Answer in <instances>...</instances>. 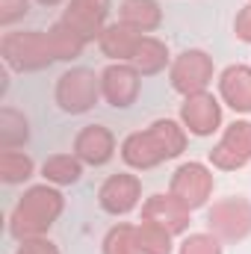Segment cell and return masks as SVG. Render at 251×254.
Here are the masks:
<instances>
[{
    "label": "cell",
    "mask_w": 251,
    "mask_h": 254,
    "mask_svg": "<svg viewBox=\"0 0 251 254\" xmlns=\"http://www.w3.org/2000/svg\"><path fill=\"white\" fill-rule=\"evenodd\" d=\"M187 151V127L175 119H157L151 127L130 133L122 142V160L136 172L157 169Z\"/></svg>",
    "instance_id": "obj_1"
},
{
    "label": "cell",
    "mask_w": 251,
    "mask_h": 254,
    "mask_svg": "<svg viewBox=\"0 0 251 254\" xmlns=\"http://www.w3.org/2000/svg\"><path fill=\"white\" fill-rule=\"evenodd\" d=\"M65 210V195L54 184H39L24 190L9 213V234L21 243L30 237H45Z\"/></svg>",
    "instance_id": "obj_2"
},
{
    "label": "cell",
    "mask_w": 251,
    "mask_h": 254,
    "mask_svg": "<svg viewBox=\"0 0 251 254\" xmlns=\"http://www.w3.org/2000/svg\"><path fill=\"white\" fill-rule=\"evenodd\" d=\"M0 57L6 68L18 71V74H30V71H45L57 63L48 45V33L42 30H15L6 33L0 42Z\"/></svg>",
    "instance_id": "obj_3"
},
{
    "label": "cell",
    "mask_w": 251,
    "mask_h": 254,
    "mask_svg": "<svg viewBox=\"0 0 251 254\" xmlns=\"http://www.w3.org/2000/svg\"><path fill=\"white\" fill-rule=\"evenodd\" d=\"M57 107L68 116H83L89 110H95V104L104 98L101 95V74H95L92 68H68L57 80Z\"/></svg>",
    "instance_id": "obj_4"
},
{
    "label": "cell",
    "mask_w": 251,
    "mask_h": 254,
    "mask_svg": "<svg viewBox=\"0 0 251 254\" xmlns=\"http://www.w3.org/2000/svg\"><path fill=\"white\" fill-rule=\"evenodd\" d=\"M207 231L222 243H243L251 234V201L243 195L213 201V207L207 210Z\"/></svg>",
    "instance_id": "obj_5"
},
{
    "label": "cell",
    "mask_w": 251,
    "mask_h": 254,
    "mask_svg": "<svg viewBox=\"0 0 251 254\" xmlns=\"http://www.w3.org/2000/svg\"><path fill=\"white\" fill-rule=\"evenodd\" d=\"M216 190V178H213V169L204 166V163H181L169 181V192L187 207V210H201L207 207V201L213 198Z\"/></svg>",
    "instance_id": "obj_6"
},
{
    "label": "cell",
    "mask_w": 251,
    "mask_h": 254,
    "mask_svg": "<svg viewBox=\"0 0 251 254\" xmlns=\"http://www.w3.org/2000/svg\"><path fill=\"white\" fill-rule=\"evenodd\" d=\"M213 74H216V65L213 57L207 51H198V48H189L184 54H178L172 60L169 68V80H172V89L178 95H198V92H207V86L213 83Z\"/></svg>",
    "instance_id": "obj_7"
},
{
    "label": "cell",
    "mask_w": 251,
    "mask_h": 254,
    "mask_svg": "<svg viewBox=\"0 0 251 254\" xmlns=\"http://www.w3.org/2000/svg\"><path fill=\"white\" fill-rule=\"evenodd\" d=\"M210 166L219 172H237L246 169L251 163V122L249 119H237L222 130V139L213 145V151L207 154Z\"/></svg>",
    "instance_id": "obj_8"
},
{
    "label": "cell",
    "mask_w": 251,
    "mask_h": 254,
    "mask_svg": "<svg viewBox=\"0 0 251 254\" xmlns=\"http://www.w3.org/2000/svg\"><path fill=\"white\" fill-rule=\"evenodd\" d=\"M142 89V74L133 63H110L101 71V95L113 110H127L136 104Z\"/></svg>",
    "instance_id": "obj_9"
},
{
    "label": "cell",
    "mask_w": 251,
    "mask_h": 254,
    "mask_svg": "<svg viewBox=\"0 0 251 254\" xmlns=\"http://www.w3.org/2000/svg\"><path fill=\"white\" fill-rule=\"evenodd\" d=\"M181 125L192 136H213L222 127V101L213 98L210 92L187 95L181 104Z\"/></svg>",
    "instance_id": "obj_10"
},
{
    "label": "cell",
    "mask_w": 251,
    "mask_h": 254,
    "mask_svg": "<svg viewBox=\"0 0 251 254\" xmlns=\"http://www.w3.org/2000/svg\"><path fill=\"white\" fill-rule=\"evenodd\" d=\"M139 201H142V181L127 172L110 175L98 190V204L110 216H127L130 210L139 207Z\"/></svg>",
    "instance_id": "obj_11"
},
{
    "label": "cell",
    "mask_w": 251,
    "mask_h": 254,
    "mask_svg": "<svg viewBox=\"0 0 251 254\" xmlns=\"http://www.w3.org/2000/svg\"><path fill=\"white\" fill-rule=\"evenodd\" d=\"M110 18V0H68L63 12V21L83 36V42H98L101 33L107 30Z\"/></svg>",
    "instance_id": "obj_12"
},
{
    "label": "cell",
    "mask_w": 251,
    "mask_h": 254,
    "mask_svg": "<svg viewBox=\"0 0 251 254\" xmlns=\"http://www.w3.org/2000/svg\"><path fill=\"white\" fill-rule=\"evenodd\" d=\"M83 166H107L116 154V136L104 125H86L74 136V151Z\"/></svg>",
    "instance_id": "obj_13"
},
{
    "label": "cell",
    "mask_w": 251,
    "mask_h": 254,
    "mask_svg": "<svg viewBox=\"0 0 251 254\" xmlns=\"http://www.w3.org/2000/svg\"><path fill=\"white\" fill-rule=\"evenodd\" d=\"M189 213L192 210H187L172 192H157V195L145 198V204H142V219L163 225L175 237H181V234L189 231Z\"/></svg>",
    "instance_id": "obj_14"
},
{
    "label": "cell",
    "mask_w": 251,
    "mask_h": 254,
    "mask_svg": "<svg viewBox=\"0 0 251 254\" xmlns=\"http://www.w3.org/2000/svg\"><path fill=\"white\" fill-rule=\"evenodd\" d=\"M219 101L231 107L237 116L251 113V65H228L219 74Z\"/></svg>",
    "instance_id": "obj_15"
},
{
    "label": "cell",
    "mask_w": 251,
    "mask_h": 254,
    "mask_svg": "<svg viewBox=\"0 0 251 254\" xmlns=\"http://www.w3.org/2000/svg\"><path fill=\"white\" fill-rule=\"evenodd\" d=\"M139 42H142V33H136L133 27H127L122 21H113V24H107V30L101 33L98 48H101V54H104L107 60H113V63H133Z\"/></svg>",
    "instance_id": "obj_16"
},
{
    "label": "cell",
    "mask_w": 251,
    "mask_h": 254,
    "mask_svg": "<svg viewBox=\"0 0 251 254\" xmlns=\"http://www.w3.org/2000/svg\"><path fill=\"white\" fill-rule=\"evenodd\" d=\"M119 21L133 27L136 33L148 36L163 24V9L157 0H125L119 6Z\"/></svg>",
    "instance_id": "obj_17"
},
{
    "label": "cell",
    "mask_w": 251,
    "mask_h": 254,
    "mask_svg": "<svg viewBox=\"0 0 251 254\" xmlns=\"http://www.w3.org/2000/svg\"><path fill=\"white\" fill-rule=\"evenodd\" d=\"M133 65L142 77H154L166 68H172V54H169V45L157 36H142L139 48H136V57Z\"/></svg>",
    "instance_id": "obj_18"
},
{
    "label": "cell",
    "mask_w": 251,
    "mask_h": 254,
    "mask_svg": "<svg viewBox=\"0 0 251 254\" xmlns=\"http://www.w3.org/2000/svg\"><path fill=\"white\" fill-rule=\"evenodd\" d=\"M42 178L54 187H71L83 178V163L77 160V154H54L42 163Z\"/></svg>",
    "instance_id": "obj_19"
},
{
    "label": "cell",
    "mask_w": 251,
    "mask_h": 254,
    "mask_svg": "<svg viewBox=\"0 0 251 254\" xmlns=\"http://www.w3.org/2000/svg\"><path fill=\"white\" fill-rule=\"evenodd\" d=\"M48 45H51V54H54L57 63H71V60H77V57L83 54V48H86L83 36L74 33L63 18L48 30Z\"/></svg>",
    "instance_id": "obj_20"
},
{
    "label": "cell",
    "mask_w": 251,
    "mask_h": 254,
    "mask_svg": "<svg viewBox=\"0 0 251 254\" xmlns=\"http://www.w3.org/2000/svg\"><path fill=\"white\" fill-rule=\"evenodd\" d=\"M30 139V122L24 113H18L15 107H3L0 110V151H12L27 145Z\"/></svg>",
    "instance_id": "obj_21"
},
{
    "label": "cell",
    "mask_w": 251,
    "mask_h": 254,
    "mask_svg": "<svg viewBox=\"0 0 251 254\" xmlns=\"http://www.w3.org/2000/svg\"><path fill=\"white\" fill-rule=\"evenodd\" d=\"M172 240H175V234H169V231H166L163 225H157V222L142 219V222L136 225V243H139V252L142 254H172L175 252Z\"/></svg>",
    "instance_id": "obj_22"
},
{
    "label": "cell",
    "mask_w": 251,
    "mask_h": 254,
    "mask_svg": "<svg viewBox=\"0 0 251 254\" xmlns=\"http://www.w3.org/2000/svg\"><path fill=\"white\" fill-rule=\"evenodd\" d=\"M33 172H36V163H33L30 154L15 151V148L12 151H0V181L3 184H9V187L24 184V181L33 178Z\"/></svg>",
    "instance_id": "obj_23"
},
{
    "label": "cell",
    "mask_w": 251,
    "mask_h": 254,
    "mask_svg": "<svg viewBox=\"0 0 251 254\" xmlns=\"http://www.w3.org/2000/svg\"><path fill=\"white\" fill-rule=\"evenodd\" d=\"M101 252L104 254H142L139 243H136V225H130V222L113 225L107 231L104 243H101Z\"/></svg>",
    "instance_id": "obj_24"
},
{
    "label": "cell",
    "mask_w": 251,
    "mask_h": 254,
    "mask_svg": "<svg viewBox=\"0 0 251 254\" xmlns=\"http://www.w3.org/2000/svg\"><path fill=\"white\" fill-rule=\"evenodd\" d=\"M178 254H225L222 252V240L210 231H198V234H187L178 246Z\"/></svg>",
    "instance_id": "obj_25"
},
{
    "label": "cell",
    "mask_w": 251,
    "mask_h": 254,
    "mask_svg": "<svg viewBox=\"0 0 251 254\" xmlns=\"http://www.w3.org/2000/svg\"><path fill=\"white\" fill-rule=\"evenodd\" d=\"M30 12V0H0V24L9 27Z\"/></svg>",
    "instance_id": "obj_26"
},
{
    "label": "cell",
    "mask_w": 251,
    "mask_h": 254,
    "mask_svg": "<svg viewBox=\"0 0 251 254\" xmlns=\"http://www.w3.org/2000/svg\"><path fill=\"white\" fill-rule=\"evenodd\" d=\"M15 254H60V249L48 237H30V240H21Z\"/></svg>",
    "instance_id": "obj_27"
},
{
    "label": "cell",
    "mask_w": 251,
    "mask_h": 254,
    "mask_svg": "<svg viewBox=\"0 0 251 254\" xmlns=\"http://www.w3.org/2000/svg\"><path fill=\"white\" fill-rule=\"evenodd\" d=\"M234 33H237L240 42L251 45V3H246V6L237 12V18H234Z\"/></svg>",
    "instance_id": "obj_28"
},
{
    "label": "cell",
    "mask_w": 251,
    "mask_h": 254,
    "mask_svg": "<svg viewBox=\"0 0 251 254\" xmlns=\"http://www.w3.org/2000/svg\"><path fill=\"white\" fill-rule=\"evenodd\" d=\"M39 3H42V6H60L63 0H39Z\"/></svg>",
    "instance_id": "obj_29"
},
{
    "label": "cell",
    "mask_w": 251,
    "mask_h": 254,
    "mask_svg": "<svg viewBox=\"0 0 251 254\" xmlns=\"http://www.w3.org/2000/svg\"><path fill=\"white\" fill-rule=\"evenodd\" d=\"M249 3H251V0H249Z\"/></svg>",
    "instance_id": "obj_30"
}]
</instances>
